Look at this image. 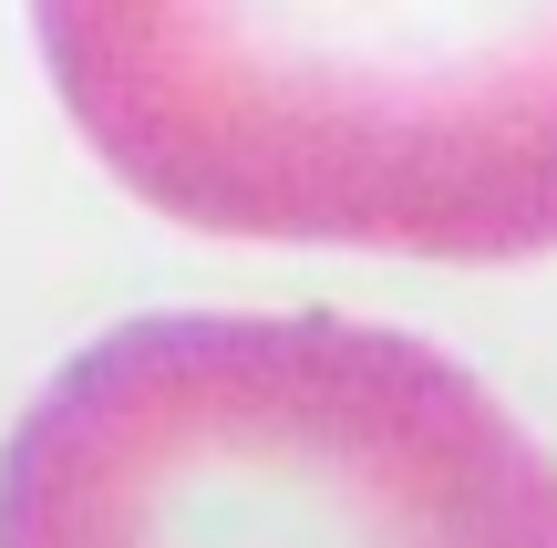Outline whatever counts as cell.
I'll return each instance as SVG.
<instances>
[{
	"label": "cell",
	"mask_w": 557,
	"mask_h": 548,
	"mask_svg": "<svg viewBox=\"0 0 557 548\" xmlns=\"http://www.w3.org/2000/svg\"><path fill=\"white\" fill-rule=\"evenodd\" d=\"M0 548H557V455L413 331L156 310L21 414Z\"/></svg>",
	"instance_id": "obj_2"
},
{
	"label": "cell",
	"mask_w": 557,
	"mask_h": 548,
	"mask_svg": "<svg viewBox=\"0 0 557 548\" xmlns=\"http://www.w3.org/2000/svg\"><path fill=\"white\" fill-rule=\"evenodd\" d=\"M73 135L207 239L547 259L557 0H32Z\"/></svg>",
	"instance_id": "obj_1"
}]
</instances>
